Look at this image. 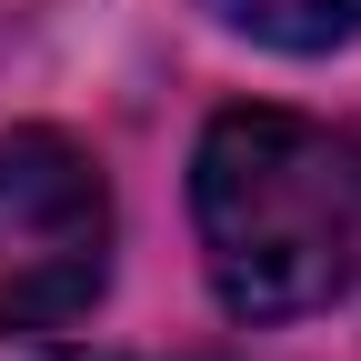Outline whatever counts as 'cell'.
I'll return each mask as SVG.
<instances>
[{
  "label": "cell",
  "instance_id": "4",
  "mask_svg": "<svg viewBox=\"0 0 361 361\" xmlns=\"http://www.w3.org/2000/svg\"><path fill=\"white\" fill-rule=\"evenodd\" d=\"M61 361H111V351H61Z\"/></svg>",
  "mask_w": 361,
  "mask_h": 361
},
{
  "label": "cell",
  "instance_id": "3",
  "mask_svg": "<svg viewBox=\"0 0 361 361\" xmlns=\"http://www.w3.org/2000/svg\"><path fill=\"white\" fill-rule=\"evenodd\" d=\"M211 11L271 51H341L361 30V0H211Z\"/></svg>",
  "mask_w": 361,
  "mask_h": 361
},
{
  "label": "cell",
  "instance_id": "2",
  "mask_svg": "<svg viewBox=\"0 0 361 361\" xmlns=\"http://www.w3.org/2000/svg\"><path fill=\"white\" fill-rule=\"evenodd\" d=\"M111 281V191L71 130L0 141V331H61Z\"/></svg>",
  "mask_w": 361,
  "mask_h": 361
},
{
  "label": "cell",
  "instance_id": "1",
  "mask_svg": "<svg viewBox=\"0 0 361 361\" xmlns=\"http://www.w3.org/2000/svg\"><path fill=\"white\" fill-rule=\"evenodd\" d=\"M191 221L231 322H301L361 271V161L301 111H221L191 161Z\"/></svg>",
  "mask_w": 361,
  "mask_h": 361
}]
</instances>
